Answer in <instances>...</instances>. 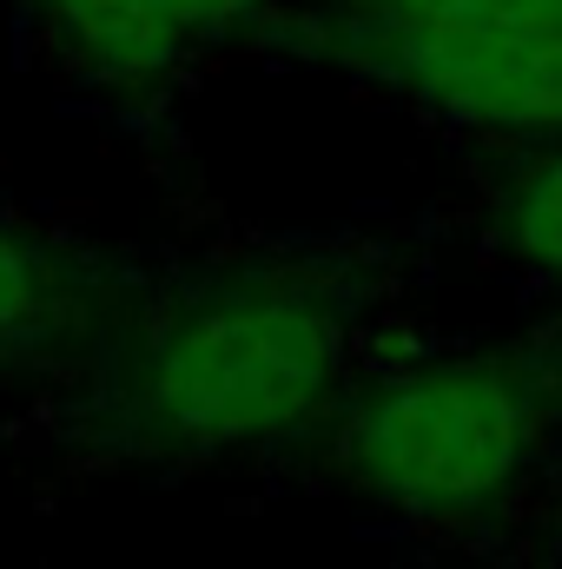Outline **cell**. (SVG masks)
Here are the masks:
<instances>
[{
  "mask_svg": "<svg viewBox=\"0 0 562 569\" xmlns=\"http://www.w3.org/2000/svg\"><path fill=\"white\" fill-rule=\"evenodd\" d=\"M344 385V318L298 284H212L140 358L133 411L172 450H252L304 430Z\"/></svg>",
  "mask_w": 562,
  "mask_h": 569,
  "instance_id": "obj_1",
  "label": "cell"
},
{
  "mask_svg": "<svg viewBox=\"0 0 562 569\" xmlns=\"http://www.w3.org/2000/svg\"><path fill=\"white\" fill-rule=\"evenodd\" d=\"M338 443L344 470L398 510H476L523 470L536 405L496 358H436L364 391Z\"/></svg>",
  "mask_w": 562,
  "mask_h": 569,
  "instance_id": "obj_2",
  "label": "cell"
},
{
  "mask_svg": "<svg viewBox=\"0 0 562 569\" xmlns=\"http://www.w3.org/2000/svg\"><path fill=\"white\" fill-rule=\"evenodd\" d=\"M371 67L470 133H562V33H463L378 20Z\"/></svg>",
  "mask_w": 562,
  "mask_h": 569,
  "instance_id": "obj_3",
  "label": "cell"
},
{
  "mask_svg": "<svg viewBox=\"0 0 562 569\" xmlns=\"http://www.w3.org/2000/svg\"><path fill=\"white\" fill-rule=\"evenodd\" d=\"M33 13L93 87H152L185 60V40L152 13V0H33Z\"/></svg>",
  "mask_w": 562,
  "mask_h": 569,
  "instance_id": "obj_4",
  "label": "cell"
},
{
  "mask_svg": "<svg viewBox=\"0 0 562 569\" xmlns=\"http://www.w3.org/2000/svg\"><path fill=\"white\" fill-rule=\"evenodd\" d=\"M503 239L523 266H536L543 279H562V146L530 159L523 179L503 199Z\"/></svg>",
  "mask_w": 562,
  "mask_h": 569,
  "instance_id": "obj_5",
  "label": "cell"
},
{
  "mask_svg": "<svg viewBox=\"0 0 562 569\" xmlns=\"http://www.w3.org/2000/svg\"><path fill=\"white\" fill-rule=\"evenodd\" d=\"M378 20L463 33H562V0H378Z\"/></svg>",
  "mask_w": 562,
  "mask_h": 569,
  "instance_id": "obj_6",
  "label": "cell"
},
{
  "mask_svg": "<svg viewBox=\"0 0 562 569\" xmlns=\"http://www.w3.org/2000/svg\"><path fill=\"white\" fill-rule=\"evenodd\" d=\"M53 298H60L53 259H47L27 232H13V226L0 219V345L40 331L47 311H53Z\"/></svg>",
  "mask_w": 562,
  "mask_h": 569,
  "instance_id": "obj_7",
  "label": "cell"
},
{
  "mask_svg": "<svg viewBox=\"0 0 562 569\" xmlns=\"http://www.w3.org/2000/svg\"><path fill=\"white\" fill-rule=\"evenodd\" d=\"M265 0H152V13L192 47V40H205V33H225V27H239V20H252Z\"/></svg>",
  "mask_w": 562,
  "mask_h": 569,
  "instance_id": "obj_8",
  "label": "cell"
}]
</instances>
